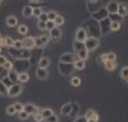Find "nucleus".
Segmentation results:
<instances>
[{
	"mask_svg": "<svg viewBox=\"0 0 128 122\" xmlns=\"http://www.w3.org/2000/svg\"><path fill=\"white\" fill-rule=\"evenodd\" d=\"M85 47L88 51H93L97 48L100 44V41L94 37H88L84 42Z\"/></svg>",
	"mask_w": 128,
	"mask_h": 122,
	"instance_id": "1",
	"label": "nucleus"
},
{
	"mask_svg": "<svg viewBox=\"0 0 128 122\" xmlns=\"http://www.w3.org/2000/svg\"><path fill=\"white\" fill-rule=\"evenodd\" d=\"M22 92V86L17 83H14L8 88V96L16 97L18 96Z\"/></svg>",
	"mask_w": 128,
	"mask_h": 122,
	"instance_id": "2",
	"label": "nucleus"
},
{
	"mask_svg": "<svg viewBox=\"0 0 128 122\" xmlns=\"http://www.w3.org/2000/svg\"><path fill=\"white\" fill-rule=\"evenodd\" d=\"M22 43H23L24 48L26 49H31L36 46L35 38H33V37H26L23 39Z\"/></svg>",
	"mask_w": 128,
	"mask_h": 122,
	"instance_id": "3",
	"label": "nucleus"
},
{
	"mask_svg": "<svg viewBox=\"0 0 128 122\" xmlns=\"http://www.w3.org/2000/svg\"><path fill=\"white\" fill-rule=\"evenodd\" d=\"M87 33H86V31L84 30V29H82V28H80L78 29L76 32V40L79 41V42H82L84 43L85 40L87 39Z\"/></svg>",
	"mask_w": 128,
	"mask_h": 122,
	"instance_id": "4",
	"label": "nucleus"
},
{
	"mask_svg": "<svg viewBox=\"0 0 128 122\" xmlns=\"http://www.w3.org/2000/svg\"><path fill=\"white\" fill-rule=\"evenodd\" d=\"M118 3L114 1H112L107 4L106 10L109 13L115 14L118 12Z\"/></svg>",
	"mask_w": 128,
	"mask_h": 122,
	"instance_id": "5",
	"label": "nucleus"
},
{
	"mask_svg": "<svg viewBox=\"0 0 128 122\" xmlns=\"http://www.w3.org/2000/svg\"><path fill=\"white\" fill-rule=\"evenodd\" d=\"M117 13L121 16H125L128 14V4L126 3L120 2L118 3V12Z\"/></svg>",
	"mask_w": 128,
	"mask_h": 122,
	"instance_id": "6",
	"label": "nucleus"
},
{
	"mask_svg": "<svg viewBox=\"0 0 128 122\" xmlns=\"http://www.w3.org/2000/svg\"><path fill=\"white\" fill-rule=\"evenodd\" d=\"M24 110L29 115H32L38 112V108L32 104H26L24 105Z\"/></svg>",
	"mask_w": 128,
	"mask_h": 122,
	"instance_id": "7",
	"label": "nucleus"
},
{
	"mask_svg": "<svg viewBox=\"0 0 128 122\" xmlns=\"http://www.w3.org/2000/svg\"><path fill=\"white\" fill-rule=\"evenodd\" d=\"M48 76V72L46 70V68H42L38 67L36 70V76L38 78L39 80H44Z\"/></svg>",
	"mask_w": 128,
	"mask_h": 122,
	"instance_id": "8",
	"label": "nucleus"
},
{
	"mask_svg": "<svg viewBox=\"0 0 128 122\" xmlns=\"http://www.w3.org/2000/svg\"><path fill=\"white\" fill-rule=\"evenodd\" d=\"M88 51L86 48L77 52V57L79 58L80 60H82L84 61L88 59Z\"/></svg>",
	"mask_w": 128,
	"mask_h": 122,
	"instance_id": "9",
	"label": "nucleus"
},
{
	"mask_svg": "<svg viewBox=\"0 0 128 122\" xmlns=\"http://www.w3.org/2000/svg\"><path fill=\"white\" fill-rule=\"evenodd\" d=\"M32 10H33V8L31 7V6H25L23 9V11H22V14H23V16L26 18H28L30 17H31L32 16Z\"/></svg>",
	"mask_w": 128,
	"mask_h": 122,
	"instance_id": "10",
	"label": "nucleus"
},
{
	"mask_svg": "<svg viewBox=\"0 0 128 122\" xmlns=\"http://www.w3.org/2000/svg\"><path fill=\"white\" fill-rule=\"evenodd\" d=\"M6 24L8 26H10V27H13L15 26H16L18 24V20L17 18L13 16H10L7 18L6 19Z\"/></svg>",
	"mask_w": 128,
	"mask_h": 122,
	"instance_id": "11",
	"label": "nucleus"
},
{
	"mask_svg": "<svg viewBox=\"0 0 128 122\" xmlns=\"http://www.w3.org/2000/svg\"><path fill=\"white\" fill-rule=\"evenodd\" d=\"M61 34H62L61 30L59 28L56 27V26L50 30V36H51L52 38H54H54H58L61 36Z\"/></svg>",
	"mask_w": 128,
	"mask_h": 122,
	"instance_id": "12",
	"label": "nucleus"
},
{
	"mask_svg": "<svg viewBox=\"0 0 128 122\" xmlns=\"http://www.w3.org/2000/svg\"><path fill=\"white\" fill-rule=\"evenodd\" d=\"M50 59L47 58H42L38 62V67L42 68H46L50 65Z\"/></svg>",
	"mask_w": 128,
	"mask_h": 122,
	"instance_id": "13",
	"label": "nucleus"
},
{
	"mask_svg": "<svg viewBox=\"0 0 128 122\" xmlns=\"http://www.w3.org/2000/svg\"><path fill=\"white\" fill-rule=\"evenodd\" d=\"M18 74L15 71H10L8 74V76L9 77V79L10 80V81L13 82V84L18 81Z\"/></svg>",
	"mask_w": 128,
	"mask_h": 122,
	"instance_id": "14",
	"label": "nucleus"
},
{
	"mask_svg": "<svg viewBox=\"0 0 128 122\" xmlns=\"http://www.w3.org/2000/svg\"><path fill=\"white\" fill-rule=\"evenodd\" d=\"M0 95L8 96V87L6 86L2 80L0 81Z\"/></svg>",
	"mask_w": 128,
	"mask_h": 122,
	"instance_id": "15",
	"label": "nucleus"
},
{
	"mask_svg": "<svg viewBox=\"0 0 128 122\" xmlns=\"http://www.w3.org/2000/svg\"><path fill=\"white\" fill-rule=\"evenodd\" d=\"M104 66H105V68L107 70L111 72V71H114L116 67V65L115 61H110V60H106L104 62Z\"/></svg>",
	"mask_w": 128,
	"mask_h": 122,
	"instance_id": "16",
	"label": "nucleus"
},
{
	"mask_svg": "<svg viewBox=\"0 0 128 122\" xmlns=\"http://www.w3.org/2000/svg\"><path fill=\"white\" fill-rule=\"evenodd\" d=\"M41 114H42V116L44 117V119L46 120V119H47L48 118H50L51 116H52L54 114V112L51 109L47 108V109H44V110H42L41 111Z\"/></svg>",
	"mask_w": 128,
	"mask_h": 122,
	"instance_id": "17",
	"label": "nucleus"
},
{
	"mask_svg": "<svg viewBox=\"0 0 128 122\" xmlns=\"http://www.w3.org/2000/svg\"><path fill=\"white\" fill-rule=\"evenodd\" d=\"M72 110V106L70 104H66L63 106L62 109H61V112L64 115H69L71 113Z\"/></svg>",
	"mask_w": 128,
	"mask_h": 122,
	"instance_id": "18",
	"label": "nucleus"
},
{
	"mask_svg": "<svg viewBox=\"0 0 128 122\" xmlns=\"http://www.w3.org/2000/svg\"><path fill=\"white\" fill-rule=\"evenodd\" d=\"M85 62L82 60H77L74 62V68L78 70H82L85 68Z\"/></svg>",
	"mask_w": 128,
	"mask_h": 122,
	"instance_id": "19",
	"label": "nucleus"
},
{
	"mask_svg": "<svg viewBox=\"0 0 128 122\" xmlns=\"http://www.w3.org/2000/svg\"><path fill=\"white\" fill-rule=\"evenodd\" d=\"M18 81H19V82H27L28 80H29V75L26 73H25V72L18 74Z\"/></svg>",
	"mask_w": 128,
	"mask_h": 122,
	"instance_id": "20",
	"label": "nucleus"
},
{
	"mask_svg": "<svg viewBox=\"0 0 128 122\" xmlns=\"http://www.w3.org/2000/svg\"><path fill=\"white\" fill-rule=\"evenodd\" d=\"M110 26L111 30H113V31H117V30H118L120 29L121 25H120V23L118 22H117V21H113V22H111Z\"/></svg>",
	"mask_w": 128,
	"mask_h": 122,
	"instance_id": "21",
	"label": "nucleus"
},
{
	"mask_svg": "<svg viewBox=\"0 0 128 122\" xmlns=\"http://www.w3.org/2000/svg\"><path fill=\"white\" fill-rule=\"evenodd\" d=\"M29 116H30V115L24 110L20 111V112H18V116L19 119L23 120V121L26 120V119L29 118Z\"/></svg>",
	"mask_w": 128,
	"mask_h": 122,
	"instance_id": "22",
	"label": "nucleus"
},
{
	"mask_svg": "<svg viewBox=\"0 0 128 122\" xmlns=\"http://www.w3.org/2000/svg\"><path fill=\"white\" fill-rule=\"evenodd\" d=\"M54 23L56 26H61L64 24V18L61 16H59V15H57L55 19L54 20Z\"/></svg>",
	"mask_w": 128,
	"mask_h": 122,
	"instance_id": "23",
	"label": "nucleus"
},
{
	"mask_svg": "<svg viewBox=\"0 0 128 122\" xmlns=\"http://www.w3.org/2000/svg\"><path fill=\"white\" fill-rule=\"evenodd\" d=\"M4 46H13V44H14V40L10 38V37H5L4 38Z\"/></svg>",
	"mask_w": 128,
	"mask_h": 122,
	"instance_id": "24",
	"label": "nucleus"
},
{
	"mask_svg": "<svg viewBox=\"0 0 128 122\" xmlns=\"http://www.w3.org/2000/svg\"><path fill=\"white\" fill-rule=\"evenodd\" d=\"M13 47L16 49H22L24 48L23 46V43H22V40H14V44H13Z\"/></svg>",
	"mask_w": 128,
	"mask_h": 122,
	"instance_id": "25",
	"label": "nucleus"
},
{
	"mask_svg": "<svg viewBox=\"0 0 128 122\" xmlns=\"http://www.w3.org/2000/svg\"><path fill=\"white\" fill-rule=\"evenodd\" d=\"M56 26V24H55V23H54V21H50V20H48L46 22V30H52L53 28H54Z\"/></svg>",
	"mask_w": 128,
	"mask_h": 122,
	"instance_id": "26",
	"label": "nucleus"
},
{
	"mask_svg": "<svg viewBox=\"0 0 128 122\" xmlns=\"http://www.w3.org/2000/svg\"><path fill=\"white\" fill-rule=\"evenodd\" d=\"M18 32H19L21 35H26V34L27 33L28 29H27V27L25 25L22 24L18 26Z\"/></svg>",
	"mask_w": 128,
	"mask_h": 122,
	"instance_id": "27",
	"label": "nucleus"
},
{
	"mask_svg": "<svg viewBox=\"0 0 128 122\" xmlns=\"http://www.w3.org/2000/svg\"><path fill=\"white\" fill-rule=\"evenodd\" d=\"M84 48H86V47H85L84 43H82V42H79V41H77V40H76V42L74 43V49H75L76 51L78 52V51L84 49Z\"/></svg>",
	"mask_w": 128,
	"mask_h": 122,
	"instance_id": "28",
	"label": "nucleus"
},
{
	"mask_svg": "<svg viewBox=\"0 0 128 122\" xmlns=\"http://www.w3.org/2000/svg\"><path fill=\"white\" fill-rule=\"evenodd\" d=\"M42 10L40 8H38V7H36V8H33V10H32V16L38 18L40 16V15L42 13Z\"/></svg>",
	"mask_w": 128,
	"mask_h": 122,
	"instance_id": "29",
	"label": "nucleus"
},
{
	"mask_svg": "<svg viewBox=\"0 0 128 122\" xmlns=\"http://www.w3.org/2000/svg\"><path fill=\"white\" fill-rule=\"evenodd\" d=\"M80 82H81L80 79L79 77H77V76L73 77L72 79V80H71V84L73 86H74V87H77V86H80Z\"/></svg>",
	"mask_w": 128,
	"mask_h": 122,
	"instance_id": "30",
	"label": "nucleus"
},
{
	"mask_svg": "<svg viewBox=\"0 0 128 122\" xmlns=\"http://www.w3.org/2000/svg\"><path fill=\"white\" fill-rule=\"evenodd\" d=\"M6 112H7L8 115H10V116H13V115H14V114L16 112V111L15 110V108H14L13 104V105L8 106V107L6 108Z\"/></svg>",
	"mask_w": 128,
	"mask_h": 122,
	"instance_id": "31",
	"label": "nucleus"
},
{
	"mask_svg": "<svg viewBox=\"0 0 128 122\" xmlns=\"http://www.w3.org/2000/svg\"><path fill=\"white\" fill-rule=\"evenodd\" d=\"M96 113V112L93 110H88L86 113V118L87 120V122H89L90 120V118L93 117V116Z\"/></svg>",
	"mask_w": 128,
	"mask_h": 122,
	"instance_id": "32",
	"label": "nucleus"
},
{
	"mask_svg": "<svg viewBox=\"0 0 128 122\" xmlns=\"http://www.w3.org/2000/svg\"><path fill=\"white\" fill-rule=\"evenodd\" d=\"M14 108H15V110L16 111V112H18L20 111L24 110V105L22 104V103H19V102H16L13 104Z\"/></svg>",
	"mask_w": 128,
	"mask_h": 122,
	"instance_id": "33",
	"label": "nucleus"
},
{
	"mask_svg": "<svg viewBox=\"0 0 128 122\" xmlns=\"http://www.w3.org/2000/svg\"><path fill=\"white\" fill-rule=\"evenodd\" d=\"M3 67L5 70L7 71H10L13 68V63L10 61L7 60L5 62V63L3 65Z\"/></svg>",
	"mask_w": 128,
	"mask_h": 122,
	"instance_id": "34",
	"label": "nucleus"
},
{
	"mask_svg": "<svg viewBox=\"0 0 128 122\" xmlns=\"http://www.w3.org/2000/svg\"><path fill=\"white\" fill-rule=\"evenodd\" d=\"M2 82H3L6 86H8V88H9V87H10V86H12V85L13 84V82L10 81V80L9 79V77H8V76H5V77H4V78L2 80Z\"/></svg>",
	"mask_w": 128,
	"mask_h": 122,
	"instance_id": "35",
	"label": "nucleus"
},
{
	"mask_svg": "<svg viewBox=\"0 0 128 122\" xmlns=\"http://www.w3.org/2000/svg\"><path fill=\"white\" fill-rule=\"evenodd\" d=\"M107 54V60L110 61H115L116 58V55L114 52H110Z\"/></svg>",
	"mask_w": 128,
	"mask_h": 122,
	"instance_id": "36",
	"label": "nucleus"
},
{
	"mask_svg": "<svg viewBox=\"0 0 128 122\" xmlns=\"http://www.w3.org/2000/svg\"><path fill=\"white\" fill-rule=\"evenodd\" d=\"M47 16H48V19L50 21H54L57 16V13L54 11H50L47 13Z\"/></svg>",
	"mask_w": 128,
	"mask_h": 122,
	"instance_id": "37",
	"label": "nucleus"
},
{
	"mask_svg": "<svg viewBox=\"0 0 128 122\" xmlns=\"http://www.w3.org/2000/svg\"><path fill=\"white\" fill-rule=\"evenodd\" d=\"M121 74H122V78L124 79H126L128 76V67H124L122 69V72H121Z\"/></svg>",
	"mask_w": 128,
	"mask_h": 122,
	"instance_id": "38",
	"label": "nucleus"
},
{
	"mask_svg": "<svg viewBox=\"0 0 128 122\" xmlns=\"http://www.w3.org/2000/svg\"><path fill=\"white\" fill-rule=\"evenodd\" d=\"M39 21H42V22H46L49 19H48V16H47V13L45 12H42L40 16L38 17Z\"/></svg>",
	"mask_w": 128,
	"mask_h": 122,
	"instance_id": "39",
	"label": "nucleus"
},
{
	"mask_svg": "<svg viewBox=\"0 0 128 122\" xmlns=\"http://www.w3.org/2000/svg\"><path fill=\"white\" fill-rule=\"evenodd\" d=\"M35 43H36V46H37V47H41L44 45V43L42 42V40H40V37L35 38Z\"/></svg>",
	"mask_w": 128,
	"mask_h": 122,
	"instance_id": "40",
	"label": "nucleus"
},
{
	"mask_svg": "<svg viewBox=\"0 0 128 122\" xmlns=\"http://www.w3.org/2000/svg\"><path fill=\"white\" fill-rule=\"evenodd\" d=\"M35 120L36 122H42L44 120V117H43L41 112H38L35 114Z\"/></svg>",
	"mask_w": 128,
	"mask_h": 122,
	"instance_id": "41",
	"label": "nucleus"
},
{
	"mask_svg": "<svg viewBox=\"0 0 128 122\" xmlns=\"http://www.w3.org/2000/svg\"><path fill=\"white\" fill-rule=\"evenodd\" d=\"M38 26L39 29L41 30H46V22H42V21H38Z\"/></svg>",
	"mask_w": 128,
	"mask_h": 122,
	"instance_id": "42",
	"label": "nucleus"
},
{
	"mask_svg": "<svg viewBox=\"0 0 128 122\" xmlns=\"http://www.w3.org/2000/svg\"><path fill=\"white\" fill-rule=\"evenodd\" d=\"M46 121H47V122H57L58 121V118H57V116L54 114H53L50 118L46 119Z\"/></svg>",
	"mask_w": 128,
	"mask_h": 122,
	"instance_id": "43",
	"label": "nucleus"
},
{
	"mask_svg": "<svg viewBox=\"0 0 128 122\" xmlns=\"http://www.w3.org/2000/svg\"><path fill=\"white\" fill-rule=\"evenodd\" d=\"M40 40H42V42L44 43V45L46 44L49 42V38H48V37L45 36H40Z\"/></svg>",
	"mask_w": 128,
	"mask_h": 122,
	"instance_id": "44",
	"label": "nucleus"
},
{
	"mask_svg": "<svg viewBox=\"0 0 128 122\" xmlns=\"http://www.w3.org/2000/svg\"><path fill=\"white\" fill-rule=\"evenodd\" d=\"M98 120H99V115L96 112L94 116H93V117L90 118V120L89 121V122H98Z\"/></svg>",
	"mask_w": 128,
	"mask_h": 122,
	"instance_id": "45",
	"label": "nucleus"
},
{
	"mask_svg": "<svg viewBox=\"0 0 128 122\" xmlns=\"http://www.w3.org/2000/svg\"><path fill=\"white\" fill-rule=\"evenodd\" d=\"M7 61V58L3 56V55H0V66H3V65L5 63V62Z\"/></svg>",
	"mask_w": 128,
	"mask_h": 122,
	"instance_id": "46",
	"label": "nucleus"
},
{
	"mask_svg": "<svg viewBox=\"0 0 128 122\" xmlns=\"http://www.w3.org/2000/svg\"><path fill=\"white\" fill-rule=\"evenodd\" d=\"M101 59H102V60L103 61V62H104V61L107 60V54H102V56H101Z\"/></svg>",
	"mask_w": 128,
	"mask_h": 122,
	"instance_id": "47",
	"label": "nucleus"
},
{
	"mask_svg": "<svg viewBox=\"0 0 128 122\" xmlns=\"http://www.w3.org/2000/svg\"><path fill=\"white\" fill-rule=\"evenodd\" d=\"M32 2H38V0H30Z\"/></svg>",
	"mask_w": 128,
	"mask_h": 122,
	"instance_id": "48",
	"label": "nucleus"
},
{
	"mask_svg": "<svg viewBox=\"0 0 128 122\" xmlns=\"http://www.w3.org/2000/svg\"><path fill=\"white\" fill-rule=\"evenodd\" d=\"M124 80H125L127 81V82H128V77H127V78H126V79H124Z\"/></svg>",
	"mask_w": 128,
	"mask_h": 122,
	"instance_id": "49",
	"label": "nucleus"
},
{
	"mask_svg": "<svg viewBox=\"0 0 128 122\" xmlns=\"http://www.w3.org/2000/svg\"><path fill=\"white\" fill-rule=\"evenodd\" d=\"M2 40V36H1V35H0V42H1V40Z\"/></svg>",
	"mask_w": 128,
	"mask_h": 122,
	"instance_id": "50",
	"label": "nucleus"
},
{
	"mask_svg": "<svg viewBox=\"0 0 128 122\" xmlns=\"http://www.w3.org/2000/svg\"><path fill=\"white\" fill-rule=\"evenodd\" d=\"M0 52H1V48H0Z\"/></svg>",
	"mask_w": 128,
	"mask_h": 122,
	"instance_id": "51",
	"label": "nucleus"
},
{
	"mask_svg": "<svg viewBox=\"0 0 128 122\" xmlns=\"http://www.w3.org/2000/svg\"><path fill=\"white\" fill-rule=\"evenodd\" d=\"M1 1H2V0H0V2H1Z\"/></svg>",
	"mask_w": 128,
	"mask_h": 122,
	"instance_id": "52",
	"label": "nucleus"
}]
</instances>
